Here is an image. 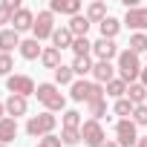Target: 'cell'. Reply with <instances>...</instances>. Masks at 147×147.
<instances>
[{
    "label": "cell",
    "instance_id": "obj_1",
    "mask_svg": "<svg viewBox=\"0 0 147 147\" xmlns=\"http://www.w3.org/2000/svg\"><path fill=\"white\" fill-rule=\"evenodd\" d=\"M38 104H43L46 113H66V95L61 92V87L55 81H43L38 84V92H35Z\"/></svg>",
    "mask_w": 147,
    "mask_h": 147
},
{
    "label": "cell",
    "instance_id": "obj_2",
    "mask_svg": "<svg viewBox=\"0 0 147 147\" xmlns=\"http://www.w3.org/2000/svg\"><path fill=\"white\" fill-rule=\"evenodd\" d=\"M141 69H144L141 55H136V52H130V49H121V52H118V58H115V72H118L121 81L136 84V81L141 78Z\"/></svg>",
    "mask_w": 147,
    "mask_h": 147
},
{
    "label": "cell",
    "instance_id": "obj_3",
    "mask_svg": "<svg viewBox=\"0 0 147 147\" xmlns=\"http://www.w3.org/2000/svg\"><path fill=\"white\" fill-rule=\"evenodd\" d=\"M69 98L75 101V104H90V101L107 98V92H104V87H101V84H95L92 78H90V81H87V78H78L75 84L69 87Z\"/></svg>",
    "mask_w": 147,
    "mask_h": 147
},
{
    "label": "cell",
    "instance_id": "obj_4",
    "mask_svg": "<svg viewBox=\"0 0 147 147\" xmlns=\"http://www.w3.org/2000/svg\"><path fill=\"white\" fill-rule=\"evenodd\" d=\"M58 127V115L55 113H38V115H29L26 118V136L29 138H43V136H52Z\"/></svg>",
    "mask_w": 147,
    "mask_h": 147
},
{
    "label": "cell",
    "instance_id": "obj_5",
    "mask_svg": "<svg viewBox=\"0 0 147 147\" xmlns=\"http://www.w3.org/2000/svg\"><path fill=\"white\" fill-rule=\"evenodd\" d=\"M6 90H9V95L29 98V95H35V92H38V84H35V78H32V75H26V72H15V75H9V78H6Z\"/></svg>",
    "mask_w": 147,
    "mask_h": 147
},
{
    "label": "cell",
    "instance_id": "obj_6",
    "mask_svg": "<svg viewBox=\"0 0 147 147\" xmlns=\"http://www.w3.org/2000/svg\"><path fill=\"white\" fill-rule=\"evenodd\" d=\"M55 15L49 12V9H43V12H38V18H35V26H32V38L35 40H52V35H55Z\"/></svg>",
    "mask_w": 147,
    "mask_h": 147
},
{
    "label": "cell",
    "instance_id": "obj_7",
    "mask_svg": "<svg viewBox=\"0 0 147 147\" xmlns=\"http://www.w3.org/2000/svg\"><path fill=\"white\" fill-rule=\"evenodd\" d=\"M138 138L141 136H138V127H136L133 118H118L115 121V141H118V147H136Z\"/></svg>",
    "mask_w": 147,
    "mask_h": 147
},
{
    "label": "cell",
    "instance_id": "obj_8",
    "mask_svg": "<svg viewBox=\"0 0 147 147\" xmlns=\"http://www.w3.org/2000/svg\"><path fill=\"white\" fill-rule=\"evenodd\" d=\"M81 138H84V144H87V147H101V144L107 141V130L101 127V121L87 118V121L81 124Z\"/></svg>",
    "mask_w": 147,
    "mask_h": 147
},
{
    "label": "cell",
    "instance_id": "obj_9",
    "mask_svg": "<svg viewBox=\"0 0 147 147\" xmlns=\"http://www.w3.org/2000/svg\"><path fill=\"white\" fill-rule=\"evenodd\" d=\"M118 52H121V49H118L115 40H107V38L92 40V58H95V61H110V63H113V61L118 58Z\"/></svg>",
    "mask_w": 147,
    "mask_h": 147
},
{
    "label": "cell",
    "instance_id": "obj_10",
    "mask_svg": "<svg viewBox=\"0 0 147 147\" xmlns=\"http://www.w3.org/2000/svg\"><path fill=\"white\" fill-rule=\"evenodd\" d=\"M130 32H147V6H138V9H130L121 20Z\"/></svg>",
    "mask_w": 147,
    "mask_h": 147
},
{
    "label": "cell",
    "instance_id": "obj_11",
    "mask_svg": "<svg viewBox=\"0 0 147 147\" xmlns=\"http://www.w3.org/2000/svg\"><path fill=\"white\" fill-rule=\"evenodd\" d=\"M113 78H118L115 63H110V61H95V66H92V81L101 84V87H107Z\"/></svg>",
    "mask_w": 147,
    "mask_h": 147
},
{
    "label": "cell",
    "instance_id": "obj_12",
    "mask_svg": "<svg viewBox=\"0 0 147 147\" xmlns=\"http://www.w3.org/2000/svg\"><path fill=\"white\" fill-rule=\"evenodd\" d=\"M81 9H84L81 0H49V12H52V15L75 18V15H81Z\"/></svg>",
    "mask_w": 147,
    "mask_h": 147
},
{
    "label": "cell",
    "instance_id": "obj_13",
    "mask_svg": "<svg viewBox=\"0 0 147 147\" xmlns=\"http://www.w3.org/2000/svg\"><path fill=\"white\" fill-rule=\"evenodd\" d=\"M35 12L29 9V6H23L20 12H15V18H12V29L20 35V32H32V26H35Z\"/></svg>",
    "mask_w": 147,
    "mask_h": 147
},
{
    "label": "cell",
    "instance_id": "obj_14",
    "mask_svg": "<svg viewBox=\"0 0 147 147\" xmlns=\"http://www.w3.org/2000/svg\"><path fill=\"white\" fill-rule=\"evenodd\" d=\"M20 35L12 29V26H6V29H0V52L3 55H12L15 49H20Z\"/></svg>",
    "mask_w": 147,
    "mask_h": 147
},
{
    "label": "cell",
    "instance_id": "obj_15",
    "mask_svg": "<svg viewBox=\"0 0 147 147\" xmlns=\"http://www.w3.org/2000/svg\"><path fill=\"white\" fill-rule=\"evenodd\" d=\"M3 107H6V115H9V118H20V115H26V113H29V98L9 95V98L3 101Z\"/></svg>",
    "mask_w": 147,
    "mask_h": 147
},
{
    "label": "cell",
    "instance_id": "obj_16",
    "mask_svg": "<svg viewBox=\"0 0 147 147\" xmlns=\"http://www.w3.org/2000/svg\"><path fill=\"white\" fill-rule=\"evenodd\" d=\"M84 15H87V20H90V23H98V26L110 18V12H107V3H104V0H92V3H87Z\"/></svg>",
    "mask_w": 147,
    "mask_h": 147
},
{
    "label": "cell",
    "instance_id": "obj_17",
    "mask_svg": "<svg viewBox=\"0 0 147 147\" xmlns=\"http://www.w3.org/2000/svg\"><path fill=\"white\" fill-rule=\"evenodd\" d=\"M18 52H20V58H23V61H40L43 46H40V40H35V38H23Z\"/></svg>",
    "mask_w": 147,
    "mask_h": 147
},
{
    "label": "cell",
    "instance_id": "obj_18",
    "mask_svg": "<svg viewBox=\"0 0 147 147\" xmlns=\"http://www.w3.org/2000/svg\"><path fill=\"white\" fill-rule=\"evenodd\" d=\"M72 43H75V35L69 32V26H66V23H63V26H58V29H55V35H52V46L63 52V49H72Z\"/></svg>",
    "mask_w": 147,
    "mask_h": 147
},
{
    "label": "cell",
    "instance_id": "obj_19",
    "mask_svg": "<svg viewBox=\"0 0 147 147\" xmlns=\"http://www.w3.org/2000/svg\"><path fill=\"white\" fill-rule=\"evenodd\" d=\"M72 72H75V78H87V75H92V66H95V61H92V55H84V58H72Z\"/></svg>",
    "mask_w": 147,
    "mask_h": 147
},
{
    "label": "cell",
    "instance_id": "obj_20",
    "mask_svg": "<svg viewBox=\"0 0 147 147\" xmlns=\"http://www.w3.org/2000/svg\"><path fill=\"white\" fill-rule=\"evenodd\" d=\"M18 138V118H3L0 121V144H12Z\"/></svg>",
    "mask_w": 147,
    "mask_h": 147
},
{
    "label": "cell",
    "instance_id": "obj_21",
    "mask_svg": "<svg viewBox=\"0 0 147 147\" xmlns=\"http://www.w3.org/2000/svg\"><path fill=\"white\" fill-rule=\"evenodd\" d=\"M87 115L90 118H95V121H101V118H113V113L107 110V98H98V101H90L87 104Z\"/></svg>",
    "mask_w": 147,
    "mask_h": 147
},
{
    "label": "cell",
    "instance_id": "obj_22",
    "mask_svg": "<svg viewBox=\"0 0 147 147\" xmlns=\"http://www.w3.org/2000/svg\"><path fill=\"white\" fill-rule=\"evenodd\" d=\"M40 66L55 72V69L61 66V49H55V46H43V55H40Z\"/></svg>",
    "mask_w": 147,
    "mask_h": 147
},
{
    "label": "cell",
    "instance_id": "obj_23",
    "mask_svg": "<svg viewBox=\"0 0 147 147\" xmlns=\"http://www.w3.org/2000/svg\"><path fill=\"white\" fill-rule=\"evenodd\" d=\"M66 26H69V32L75 35V38H87V32H90V26H92V23L87 20V15H75V18H69V23H66Z\"/></svg>",
    "mask_w": 147,
    "mask_h": 147
},
{
    "label": "cell",
    "instance_id": "obj_24",
    "mask_svg": "<svg viewBox=\"0 0 147 147\" xmlns=\"http://www.w3.org/2000/svg\"><path fill=\"white\" fill-rule=\"evenodd\" d=\"M78 78H75V72H72V66L69 63H61L58 69H55V84L58 87H72Z\"/></svg>",
    "mask_w": 147,
    "mask_h": 147
},
{
    "label": "cell",
    "instance_id": "obj_25",
    "mask_svg": "<svg viewBox=\"0 0 147 147\" xmlns=\"http://www.w3.org/2000/svg\"><path fill=\"white\" fill-rule=\"evenodd\" d=\"M121 26H124V23H121L118 18H113V15H110V18H107V20H104L98 29H101V38H107V40H115V38H118V32H121Z\"/></svg>",
    "mask_w": 147,
    "mask_h": 147
},
{
    "label": "cell",
    "instance_id": "obj_26",
    "mask_svg": "<svg viewBox=\"0 0 147 147\" xmlns=\"http://www.w3.org/2000/svg\"><path fill=\"white\" fill-rule=\"evenodd\" d=\"M127 98L136 104V107H141V104H147V87L144 84H127Z\"/></svg>",
    "mask_w": 147,
    "mask_h": 147
},
{
    "label": "cell",
    "instance_id": "obj_27",
    "mask_svg": "<svg viewBox=\"0 0 147 147\" xmlns=\"http://www.w3.org/2000/svg\"><path fill=\"white\" fill-rule=\"evenodd\" d=\"M81 124H84V118L78 110H66L61 115V130H81Z\"/></svg>",
    "mask_w": 147,
    "mask_h": 147
},
{
    "label": "cell",
    "instance_id": "obj_28",
    "mask_svg": "<svg viewBox=\"0 0 147 147\" xmlns=\"http://www.w3.org/2000/svg\"><path fill=\"white\" fill-rule=\"evenodd\" d=\"M104 92L110 95V98H127V81H121V78H113L107 87H104Z\"/></svg>",
    "mask_w": 147,
    "mask_h": 147
},
{
    "label": "cell",
    "instance_id": "obj_29",
    "mask_svg": "<svg viewBox=\"0 0 147 147\" xmlns=\"http://www.w3.org/2000/svg\"><path fill=\"white\" fill-rule=\"evenodd\" d=\"M130 52H136V55H147V32H133L130 35V46H127Z\"/></svg>",
    "mask_w": 147,
    "mask_h": 147
},
{
    "label": "cell",
    "instance_id": "obj_30",
    "mask_svg": "<svg viewBox=\"0 0 147 147\" xmlns=\"http://www.w3.org/2000/svg\"><path fill=\"white\" fill-rule=\"evenodd\" d=\"M133 110H136V104L130 98H118L113 104V115H118V118H133Z\"/></svg>",
    "mask_w": 147,
    "mask_h": 147
},
{
    "label": "cell",
    "instance_id": "obj_31",
    "mask_svg": "<svg viewBox=\"0 0 147 147\" xmlns=\"http://www.w3.org/2000/svg\"><path fill=\"white\" fill-rule=\"evenodd\" d=\"M72 52H75V58L92 55V40H90V38H75V43H72Z\"/></svg>",
    "mask_w": 147,
    "mask_h": 147
},
{
    "label": "cell",
    "instance_id": "obj_32",
    "mask_svg": "<svg viewBox=\"0 0 147 147\" xmlns=\"http://www.w3.org/2000/svg\"><path fill=\"white\" fill-rule=\"evenodd\" d=\"M61 141L63 147H78L84 138H81V130H61Z\"/></svg>",
    "mask_w": 147,
    "mask_h": 147
},
{
    "label": "cell",
    "instance_id": "obj_33",
    "mask_svg": "<svg viewBox=\"0 0 147 147\" xmlns=\"http://www.w3.org/2000/svg\"><path fill=\"white\" fill-rule=\"evenodd\" d=\"M9 75H15V58L0 52V78H9Z\"/></svg>",
    "mask_w": 147,
    "mask_h": 147
},
{
    "label": "cell",
    "instance_id": "obj_34",
    "mask_svg": "<svg viewBox=\"0 0 147 147\" xmlns=\"http://www.w3.org/2000/svg\"><path fill=\"white\" fill-rule=\"evenodd\" d=\"M133 121H136V127H147V104L133 110Z\"/></svg>",
    "mask_w": 147,
    "mask_h": 147
},
{
    "label": "cell",
    "instance_id": "obj_35",
    "mask_svg": "<svg viewBox=\"0 0 147 147\" xmlns=\"http://www.w3.org/2000/svg\"><path fill=\"white\" fill-rule=\"evenodd\" d=\"M35 147H63V141H61V136H43V138H38V144Z\"/></svg>",
    "mask_w": 147,
    "mask_h": 147
},
{
    "label": "cell",
    "instance_id": "obj_36",
    "mask_svg": "<svg viewBox=\"0 0 147 147\" xmlns=\"http://www.w3.org/2000/svg\"><path fill=\"white\" fill-rule=\"evenodd\" d=\"M12 9L6 6V0H0V29H6V23H12Z\"/></svg>",
    "mask_w": 147,
    "mask_h": 147
},
{
    "label": "cell",
    "instance_id": "obj_37",
    "mask_svg": "<svg viewBox=\"0 0 147 147\" xmlns=\"http://www.w3.org/2000/svg\"><path fill=\"white\" fill-rule=\"evenodd\" d=\"M101 147H118V141H115V138H107V141H104Z\"/></svg>",
    "mask_w": 147,
    "mask_h": 147
},
{
    "label": "cell",
    "instance_id": "obj_38",
    "mask_svg": "<svg viewBox=\"0 0 147 147\" xmlns=\"http://www.w3.org/2000/svg\"><path fill=\"white\" fill-rule=\"evenodd\" d=\"M136 147H147V136H141V138L136 141Z\"/></svg>",
    "mask_w": 147,
    "mask_h": 147
},
{
    "label": "cell",
    "instance_id": "obj_39",
    "mask_svg": "<svg viewBox=\"0 0 147 147\" xmlns=\"http://www.w3.org/2000/svg\"><path fill=\"white\" fill-rule=\"evenodd\" d=\"M6 118V107H3V101H0V121Z\"/></svg>",
    "mask_w": 147,
    "mask_h": 147
},
{
    "label": "cell",
    "instance_id": "obj_40",
    "mask_svg": "<svg viewBox=\"0 0 147 147\" xmlns=\"http://www.w3.org/2000/svg\"><path fill=\"white\" fill-rule=\"evenodd\" d=\"M0 147H9V144H0Z\"/></svg>",
    "mask_w": 147,
    "mask_h": 147
},
{
    "label": "cell",
    "instance_id": "obj_41",
    "mask_svg": "<svg viewBox=\"0 0 147 147\" xmlns=\"http://www.w3.org/2000/svg\"><path fill=\"white\" fill-rule=\"evenodd\" d=\"M144 61H147V55H144ZM144 66H147V63H144Z\"/></svg>",
    "mask_w": 147,
    "mask_h": 147
}]
</instances>
